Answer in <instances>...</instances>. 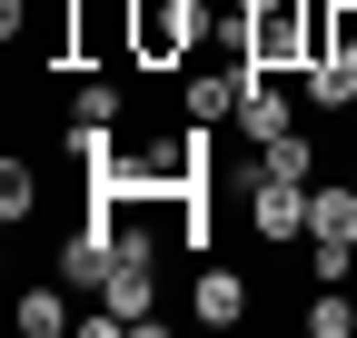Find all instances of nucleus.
I'll return each mask as SVG.
<instances>
[{
    "instance_id": "obj_4",
    "label": "nucleus",
    "mask_w": 357,
    "mask_h": 338,
    "mask_svg": "<svg viewBox=\"0 0 357 338\" xmlns=\"http://www.w3.org/2000/svg\"><path fill=\"white\" fill-rule=\"evenodd\" d=\"M109 269H119V229H109V219H89V229L60 239V279H70V288H100Z\"/></svg>"
},
{
    "instance_id": "obj_9",
    "label": "nucleus",
    "mask_w": 357,
    "mask_h": 338,
    "mask_svg": "<svg viewBox=\"0 0 357 338\" xmlns=\"http://www.w3.org/2000/svg\"><path fill=\"white\" fill-rule=\"evenodd\" d=\"M307 100H318V110H347L357 100V60H307Z\"/></svg>"
},
{
    "instance_id": "obj_7",
    "label": "nucleus",
    "mask_w": 357,
    "mask_h": 338,
    "mask_svg": "<svg viewBox=\"0 0 357 338\" xmlns=\"http://www.w3.org/2000/svg\"><path fill=\"white\" fill-rule=\"evenodd\" d=\"M60 328H79L70 318V279L60 288H20V338H60Z\"/></svg>"
},
{
    "instance_id": "obj_10",
    "label": "nucleus",
    "mask_w": 357,
    "mask_h": 338,
    "mask_svg": "<svg viewBox=\"0 0 357 338\" xmlns=\"http://www.w3.org/2000/svg\"><path fill=\"white\" fill-rule=\"evenodd\" d=\"M30 209H40V179H30V169H20V159H0V219H10V229H20V219H30Z\"/></svg>"
},
{
    "instance_id": "obj_3",
    "label": "nucleus",
    "mask_w": 357,
    "mask_h": 338,
    "mask_svg": "<svg viewBox=\"0 0 357 338\" xmlns=\"http://www.w3.org/2000/svg\"><path fill=\"white\" fill-rule=\"evenodd\" d=\"M278 130H298V100H288L258 60H238V140L258 149V140H278Z\"/></svg>"
},
{
    "instance_id": "obj_5",
    "label": "nucleus",
    "mask_w": 357,
    "mask_h": 338,
    "mask_svg": "<svg viewBox=\"0 0 357 338\" xmlns=\"http://www.w3.org/2000/svg\"><path fill=\"white\" fill-rule=\"evenodd\" d=\"M178 110L218 130V119H238V70H178Z\"/></svg>"
},
{
    "instance_id": "obj_6",
    "label": "nucleus",
    "mask_w": 357,
    "mask_h": 338,
    "mask_svg": "<svg viewBox=\"0 0 357 338\" xmlns=\"http://www.w3.org/2000/svg\"><path fill=\"white\" fill-rule=\"evenodd\" d=\"M189 309H199V328H238V318H248V279H238V269H199Z\"/></svg>"
},
{
    "instance_id": "obj_12",
    "label": "nucleus",
    "mask_w": 357,
    "mask_h": 338,
    "mask_svg": "<svg viewBox=\"0 0 357 338\" xmlns=\"http://www.w3.org/2000/svg\"><path fill=\"white\" fill-rule=\"evenodd\" d=\"M347 328H357L347 288H318V299H307V338H347Z\"/></svg>"
},
{
    "instance_id": "obj_1",
    "label": "nucleus",
    "mask_w": 357,
    "mask_h": 338,
    "mask_svg": "<svg viewBox=\"0 0 357 338\" xmlns=\"http://www.w3.org/2000/svg\"><path fill=\"white\" fill-rule=\"evenodd\" d=\"M199 40H208L199 0H129V60L139 70H189Z\"/></svg>"
},
{
    "instance_id": "obj_11",
    "label": "nucleus",
    "mask_w": 357,
    "mask_h": 338,
    "mask_svg": "<svg viewBox=\"0 0 357 338\" xmlns=\"http://www.w3.org/2000/svg\"><path fill=\"white\" fill-rule=\"evenodd\" d=\"M109 119H119V90H109V80L70 90V130H109Z\"/></svg>"
},
{
    "instance_id": "obj_8",
    "label": "nucleus",
    "mask_w": 357,
    "mask_h": 338,
    "mask_svg": "<svg viewBox=\"0 0 357 338\" xmlns=\"http://www.w3.org/2000/svg\"><path fill=\"white\" fill-rule=\"evenodd\" d=\"M258 169L268 179H318V149H307V130H278V140H258Z\"/></svg>"
},
{
    "instance_id": "obj_2",
    "label": "nucleus",
    "mask_w": 357,
    "mask_h": 338,
    "mask_svg": "<svg viewBox=\"0 0 357 338\" xmlns=\"http://www.w3.org/2000/svg\"><path fill=\"white\" fill-rule=\"evenodd\" d=\"M307 189H318V179H268V169H248V229L258 239H307Z\"/></svg>"
}]
</instances>
